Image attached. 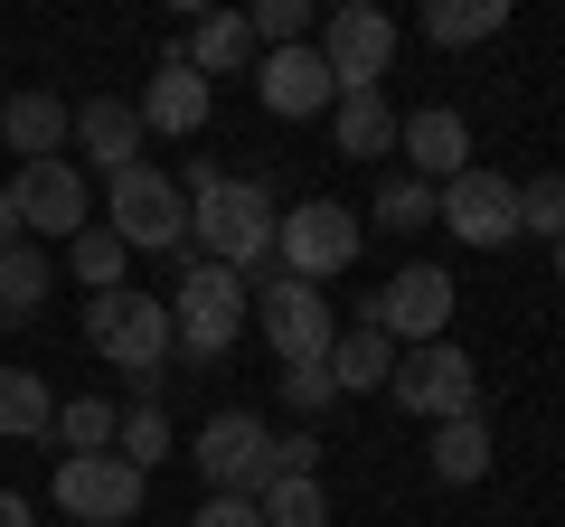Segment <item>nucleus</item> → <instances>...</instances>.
I'll use <instances>...</instances> for the list:
<instances>
[{
  "label": "nucleus",
  "mask_w": 565,
  "mask_h": 527,
  "mask_svg": "<svg viewBox=\"0 0 565 527\" xmlns=\"http://www.w3.org/2000/svg\"><path fill=\"white\" fill-rule=\"evenodd\" d=\"M104 226L122 236V255H189V189L170 180V170L132 161L104 189Z\"/></svg>",
  "instance_id": "obj_4"
},
{
  "label": "nucleus",
  "mask_w": 565,
  "mask_h": 527,
  "mask_svg": "<svg viewBox=\"0 0 565 527\" xmlns=\"http://www.w3.org/2000/svg\"><path fill=\"white\" fill-rule=\"evenodd\" d=\"M189 245H199V264H226V273H274V198H264V180L189 161Z\"/></svg>",
  "instance_id": "obj_1"
},
{
  "label": "nucleus",
  "mask_w": 565,
  "mask_h": 527,
  "mask_svg": "<svg viewBox=\"0 0 565 527\" xmlns=\"http://www.w3.org/2000/svg\"><path fill=\"white\" fill-rule=\"evenodd\" d=\"M245 273H226V264H189L180 292H170V348H180L189 367H217L226 348L245 340Z\"/></svg>",
  "instance_id": "obj_3"
},
{
  "label": "nucleus",
  "mask_w": 565,
  "mask_h": 527,
  "mask_svg": "<svg viewBox=\"0 0 565 527\" xmlns=\"http://www.w3.org/2000/svg\"><path fill=\"white\" fill-rule=\"evenodd\" d=\"M321 66L340 95H377V76L396 66V20H386L377 0H340V10H321Z\"/></svg>",
  "instance_id": "obj_7"
},
{
  "label": "nucleus",
  "mask_w": 565,
  "mask_h": 527,
  "mask_svg": "<svg viewBox=\"0 0 565 527\" xmlns=\"http://www.w3.org/2000/svg\"><path fill=\"white\" fill-rule=\"evenodd\" d=\"M47 283H57V264L39 255V245H10V255H0V321H29V311L47 302Z\"/></svg>",
  "instance_id": "obj_25"
},
{
  "label": "nucleus",
  "mask_w": 565,
  "mask_h": 527,
  "mask_svg": "<svg viewBox=\"0 0 565 527\" xmlns=\"http://www.w3.org/2000/svg\"><path fill=\"white\" fill-rule=\"evenodd\" d=\"M386 396H396V415H424V424L481 415V377H471V348H452V340L396 348V377H386Z\"/></svg>",
  "instance_id": "obj_6"
},
{
  "label": "nucleus",
  "mask_w": 565,
  "mask_h": 527,
  "mask_svg": "<svg viewBox=\"0 0 565 527\" xmlns=\"http://www.w3.org/2000/svg\"><path fill=\"white\" fill-rule=\"evenodd\" d=\"M255 95H264V114L311 122V114H330V104H340V85H330L321 47H264V57H255Z\"/></svg>",
  "instance_id": "obj_14"
},
{
  "label": "nucleus",
  "mask_w": 565,
  "mask_h": 527,
  "mask_svg": "<svg viewBox=\"0 0 565 527\" xmlns=\"http://www.w3.org/2000/svg\"><path fill=\"white\" fill-rule=\"evenodd\" d=\"M255 508H264V527H330V490L321 481H264Z\"/></svg>",
  "instance_id": "obj_29"
},
{
  "label": "nucleus",
  "mask_w": 565,
  "mask_h": 527,
  "mask_svg": "<svg viewBox=\"0 0 565 527\" xmlns=\"http://www.w3.org/2000/svg\"><path fill=\"white\" fill-rule=\"evenodd\" d=\"M0 527H39V518H29V499H20V490H0Z\"/></svg>",
  "instance_id": "obj_37"
},
{
  "label": "nucleus",
  "mask_w": 565,
  "mask_h": 527,
  "mask_svg": "<svg viewBox=\"0 0 565 527\" xmlns=\"http://www.w3.org/2000/svg\"><path fill=\"white\" fill-rule=\"evenodd\" d=\"M114 433H122V406H114V396H76V406H57L66 462H76V452H114Z\"/></svg>",
  "instance_id": "obj_28"
},
{
  "label": "nucleus",
  "mask_w": 565,
  "mask_h": 527,
  "mask_svg": "<svg viewBox=\"0 0 565 527\" xmlns=\"http://www.w3.org/2000/svg\"><path fill=\"white\" fill-rule=\"evenodd\" d=\"M255 330L274 340V358H282V367H321V358H330V340H340V311L321 302V283L264 273V292H255Z\"/></svg>",
  "instance_id": "obj_8"
},
{
  "label": "nucleus",
  "mask_w": 565,
  "mask_h": 527,
  "mask_svg": "<svg viewBox=\"0 0 565 527\" xmlns=\"http://www.w3.org/2000/svg\"><path fill=\"white\" fill-rule=\"evenodd\" d=\"M377 226H434V189L415 170H386L377 180Z\"/></svg>",
  "instance_id": "obj_32"
},
{
  "label": "nucleus",
  "mask_w": 565,
  "mask_h": 527,
  "mask_svg": "<svg viewBox=\"0 0 565 527\" xmlns=\"http://www.w3.org/2000/svg\"><path fill=\"white\" fill-rule=\"evenodd\" d=\"M20 245V207H10V180H0V255Z\"/></svg>",
  "instance_id": "obj_36"
},
{
  "label": "nucleus",
  "mask_w": 565,
  "mask_h": 527,
  "mask_svg": "<svg viewBox=\"0 0 565 527\" xmlns=\"http://www.w3.org/2000/svg\"><path fill=\"white\" fill-rule=\"evenodd\" d=\"M444 321H452V273L444 264H396V273L377 283V302H367V330L396 340V348L444 340Z\"/></svg>",
  "instance_id": "obj_10"
},
{
  "label": "nucleus",
  "mask_w": 565,
  "mask_h": 527,
  "mask_svg": "<svg viewBox=\"0 0 565 527\" xmlns=\"http://www.w3.org/2000/svg\"><path fill=\"white\" fill-rule=\"evenodd\" d=\"M66 264H76L85 292H122V273H132V255H122L114 226H85V236H66Z\"/></svg>",
  "instance_id": "obj_27"
},
{
  "label": "nucleus",
  "mask_w": 565,
  "mask_h": 527,
  "mask_svg": "<svg viewBox=\"0 0 565 527\" xmlns=\"http://www.w3.org/2000/svg\"><path fill=\"white\" fill-rule=\"evenodd\" d=\"M180 57L199 66V76H236L245 57H255V29H245V10H199L180 39Z\"/></svg>",
  "instance_id": "obj_20"
},
{
  "label": "nucleus",
  "mask_w": 565,
  "mask_h": 527,
  "mask_svg": "<svg viewBox=\"0 0 565 527\" xmlns=\"http://www.w3.org/2000/svg\"><path fill=\"white\" fill-rule=\"evenodd\" d=\"M282 406H292V415L340 406V386H330V358H321V367H282Z\"/></svg>",
  "instance_id": "obj_33"
},
{
  "label": "nucleus",
  "mask_w": 565,
  "mask_h": 527,
  "mask_svg": "<svg viewBox=\"0 0 565 527\" xmlns=\"http://www.w3.org/2000/svg\"><path fill=\"white\" fill-rule=\"evenodd\" d=\"M207 104H217V95H207V76L170 47V57L151 66V85H141L132 114H141V132H170V142H180V132H199V122H207Z\"/></svg>",
  "instance_id": "obj_16"
},
{
  "label": "nucleus",
  "mask_w": 565,
  "mask_h": 527,
  "mask_svg": "<svg viewBox=\"0 0 565 527\" xmlns=\"http://www.w3.org/2000/svg\"><path fill=\"white\" fill-rule=\"evenodd\" d=\"M509 29V0H434L424 10V39L434 47H481V39H500Z\"/></svg>",
  "instance_id": "obj_24"
},
{
  "label": "nucleus",
  "mask_w": 565,
  "mask_h": 527,
  "mask_svg": "<svg viewBox=\"0 0 565 527\" xmlns=\"http://www.w3.org/2000/svg\"><path fill=\"white\" fill-rule=\"evenodd\" d=\"M66 122H76V104L10 95V104H0V151H20V161H66Z\"/></svg>",
  "instance_id": "obj_18"
},
{
  "label": "nucleus",
  "mask_w": 565,
  "mask_h": 527,
  "mask_svg": "<svg viewBox=\"0 0 565 527\" xmlns=\"http://www.w3.org/2000/svg\"><path fill=\"white\" fill-rule=\"evenodd\" d=\"M0 433H20V443L57 433V396H47L39 367H0Z\"/></svg>",
  "instance_id": "obj_22"
},
{
  "label": "nucleus",
  "mask_w": 565,
  "mask_h": 527,
  "mask_svg": "<svg viewBox=\"0 0 565 527\" xmlns=\"http://www.w3.org/2000/svg\"><path fill=\"white\" fill-rule=\"evenodd\" d=\"M245 29H255V47H311V0H255L245 10Z\"/></svg>",
  "instance_id": "obj_30"
},
{
  "label": "nucleus",
  "mask_w": 565,
  "mask_h": 527,
  "mask_svg": "<svg viewBox=\"0 0 565 527\" xmlns=\"http://www.w3.org/2000/svg\"><path fill=\"white\" fill-rule=\"evenodd\" d=\"M57 508L76 527H132L141 518V471L122 452H76V462H57Z\"/></svg>",
  "instance_id": "obj_11"
},
{
  "label": "nucleus",
  "mask_w": 565,
  "mask_h": 527,
  "mask_svg": "<svg viewBox=\"0 0 565 527\" xmlns=\"http://www.w3.org/2000/svg\"><path fill=\"white\" fill-rule=\"evenodd\" d=\"M274 481H321V433H274Z\"/></svg>",
  "instance_id": "obj_34"
},
{
  "label": "nucleus",
  "mask_w": 565,
  "mask_h": 527,
  "mask_svg": "<svg viewBox=\"0 0 565 527\" xmlns=\"http://www.w3.org/2000/svg\"><path fill=\"white\" fill-rule=\"evenodd\" d=\"M396 151H405V170H415L424 189H444V180L471 170V122L452 114V104H424V114L396 122Z\"/></svg>",
  "instance_id": "obj_15"
},
{
  "label": "nucleus",
  "mask_w": 565,
  "mask_h": 527,
  "mask_svg": "<svg viewBox=\"0 0 565 527\" xmlns=\"http://www.w3.org/2000/svg\"><path fill=\"white\" fill-rule=\"evenodd\" d=\"M66 142H85L104 180H122V170L141 161V114H132L122 95H85V104H76V122H66Z\"/></svg>",
  "instance_id": "obj_17"
},
{
  "label": "nucleus",
  "mask_w": 565,
  "mask_h": 527,
  "mask_svg": "<svg viewBox=\"0 0 565 527\" xmlns=\"http://www.w3.org/2000/svg\"><path fill=\"white\" fill-rule=\"evenodd\" d=\"M85 348H95L104 367H122V377L151 396L161 386V367H170V292H95L85 302Z\"/></svg>",
  "instance_id": "obj_2"
},
{
  "label": "nucleus",
  "mask_w": 565,
  "mask_h": 527,
  "mask_svg": "<svg viewBox=\"0 0 565 527\" xmlns=\"http://www.w3.org/2000/svg\"><path fill=\"white\" fill-rule=\"evenodd\" d=\"M114 452L141 471V481H151V471L170 462V415H161V396H132V406H122V433H114Z\"/></svg>",
  "instance_id": "obj_26"
},
{
  "label": "nucleus",
  "mask_w": 565,
  "mask_h": 527,
  "mask_svg": "<svg viewBox=\"0 0 565 527\" xmlns=\"http://www.w3.org/2000/svg\"><path fill=\"white\" fill-rule=\"evenodd\" d=\"M386 377H396V340H377L367 321L330 340V386H340V396H377Z\"/></svg>",
  "instance_id": "obj_21"
},
{
  "label": "nucleus",
  "mask_w": 565,
  "mask_h": 527,
  "mask_svg": "<svg viewBox=\"0 0 565 527\" xmlns=\"http://www.w3.org/2000/svg\"><path fill=\"white\" fill-rule=\"evenodd\" d=\"M519 236H565V170L519 180Z\"/></svg>",
  "instance_id": "obj_31"
},
{
  "label": "nucleus",
  "mask_w": 565,
  "mask_h": 527,
  "mask_svg": "<svg viewBox=\"0 0 565 527\" xmlns=\"http://www.w3.org/2000/svg\"><path fill=\"white\" fill-rule=\"evenodd\" d=\"M189 462L207 471V490L217 499H255L264 481H274V433H264V415H207L199 424V443H189Z\"/></svg>",
  "instance_id": "obj_9"
},
{
  "label": "nucleus",
  "mask_w": 565,
  "mask_h": 527,
  "mask_svg": "<svg viewBox=\"0 0 565 527\" xmlns=\"http://www.w3.org/2000/svg\"><path fill=\"white\" fill-rule=\"evenodd\" d=\"M359 245H367L359 207L311 198V207H292V217H274V273H292V283H330V273L359 264Z\"/></svg>",
  "instance_id": "obj_5"
},
{
  "label": "nucleus",
  "mask_w": 565,
  "mask_h": 527,
  "mask_svg": "<svg viewBox=\"0 0 565 527\" xmlns=\"http://www.w3.org/2000/svg\"><path fill=\"white\" fill-rule=\"evenodd\" d=\"M189 527H264V508H255V499H217V490H207V508H199Z\"/></svg>",
  "instance_id": "obj_35"
},
{
  "label": "nucleus",
  "mask_w": 565,
  "mask_h": 527,
  "mask_svg": "<svg viewBox=\"0 0 565 527\" xmlns=\"http://www.w3.org/2000/svg\"><path fill=\"white\" fill-rule=\"evenodd\" d=\"M10 207H20V236H85L95 198H85L76 161H20L10 170Z\"/></svg>",
  "instance_id": "obj_12"
},
{
  "label": "nucleus",
  "mask_w": 565,
  "mask_h": 527,
  "mask_svg": "<svg viewBox=\"0 0 565 527\" xmlns=\"http://www.w3.org/2000/svg\"><path fill=\"white\" fill-rule=\"evenodd\" d=\"M330 151L340 161H386L396 151V104L386 95H340L330 104Z\"/></svg>",
  "instance_id": "obj_19"
},
{
  "label": "nucleus",
  "mask_w": 565,
  "mask_h": 527,
  "mask_svg": "<svg viewBox=\"0 0 565 527\" xmlns=\"http://www.w3.org/2000/svg\"><path fill=\"white\" fill-rule=\"evenodd\" d=\"M434 217H444V236H462V245H509L519 236V180H500V170H462V180H444L434 189Z\"/></svg>",
  "instance_id": "obj_13"
},
{
  "label": "nucleus",
  "mask_w": 565,
  "mask_h": 527,
  "mask_svg": "<svg viewBox=\"0 0 565 527\" xmlns=\"http://www.w3.org/2000/svg\"><path fill=\"white\" fill-rule=\"evenodd\" d=\"M556 273H565V236H556Z\"/></svg>",
  "instance_id": "obj_38"
},
{
  "label": "nucleus",
  "mask_w": 565,
  "mask_h": 527,
  "mask_svg": "<svg viewBox=\"0 0 565 527\" xmlns=\"http://www.w3.org/2000/svg\"><path fill=\"white\" fill-rule=\"evenodd\" d=\"M481 471H490V424H481V415H452V424H434V481L471 490Z\"/></svg>",
  "instance_id": "obj_23"
}]
</instances>
